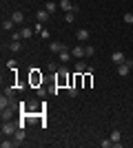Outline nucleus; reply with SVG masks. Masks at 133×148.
Segmentation results:
<instances>
[{"label": "nucleus", "mask_w": 133, "mask_h": 148, "mask_svg": "<svg viewBox=\"0 0 133 148\" xmlns=\"http://www.w3.org/2000/svg\"><path fill=\"white\" fill-rule=\"evenodd\" d=\"M18 128H20L18 124H13V122H9V119H7V122L2 124V137H7V135H13V133H16Z\"/></svg>", "instance_id": "f257e3e1"}, {"label": "nucleus", "mask_w": 133, "mask_h": 148, "mask_svg": "<svg viewBox=\"0 0 133 148\" xmlns=\"http://www.w3.org/2000/svg\"><path fill=\"white\" fill-rule=\"evenodd\" d=\"M131 66H133V60H124L122 64H118V75H129V71H131Z\"/></svg>", "instance_id": "f03ea898"}, {"label": "nucleus", "mask_w": 133, "mask_h": 148, "mask_svg": "<svg viewBox=\"0 0 133 148\" xmlns=\"http://www.w3.org/2000/svg\"><path fill=\"white\" fill-rule=\"evenodd\" d=\"M60 9H62L64 13L67 11H78V5H73L71 0H60Z\"/></svg>", "instance_id": "7ed1b4c3"}, {"label": "nucleus", "mask_w": 133, "mask_h": 148, "mask_svg": "<svg viewBox=\"0 0 133 148\" xmlns=\"http://www.w3.org/2000/svg\"><path fill=\"white\" fill-rule=\"evenodd\" d=\"M58 73H60V75H58V82H56V86H60V84H64V82H67V80H69V73H67V69H58Z\"/></svg>", "instance_id": "20e7f679"}, {"label": "nucleus", "mask_w": 133, "mask_h": 148, "mask_svg": "<svg viewBox=\"0 0 133 148\" xmlns=\"http://www.w3.org/2000/svg\"><path fill=\"white\" fill-rule=\"evenodd\" d=\"M13 142H16V146H20V144L25 142V128H18L13 133Z\"/></svg>", "instance_id": "39448f33"}, {"label": "nucleus", "mask_w": 133, "mask_h": 148, "mask_svg": "<svg viewBox=\"0 0 133 148\" xmlns=\"http://www.w3.org/2000/svg\"><path fill=\"white\" fill-rule=\"evenodd\" d=\"M9 51H11V53H20V51H22V42H20V40H11V42H9Z\"/></svg>", "instance_id": "423d86ee"}, {"label": "nucleus", "mask_w": 133, "mask_h": 148, "mask_svg": "<svg viewBox=\"0 0 133 148\" xmlns=\"http://www.w3.org/2000/svg\"><path fill=\"white\" fill-rule=\"evenodd\" d=\"M58 58H60V62H62V64H67V62H69L73 56H71V51H69V49H62L60 53H58Z\"/></svg>", "instance_id": "0eeeda50"}, {"label": "nucleus", "mask_w": 133, "mask_h": 148, "mask_svg": "<svg viewBox=\"0 0 133 148\" xmlns=\"http://www.w3.org/2000/svg\"><path fill=\"white\" fill-rule=\"evenodd\" d=\"M120 139H122V133H120V130H118V128L111 130V142H113V146H122Z\"/></svg>", "instance_id": "6e6552de"}, {"label": "nucleus", "mask_w": 133, "mask_h": 148, "mask_svg": "<svg viewBox=\"0 0 133 148\" xmlns=\"http://www.w3.org/2000/svg\"><path fill=\"white\" fill-rule=\"evenodd\" d=\"M11 20L16 22V25H22V22H25V13H22V11H13L11 13Z\"/></svg>", "instance_id": "1a4fd4ad"}, {"label": "nucleus", "mask_w": 133, "mask_h": 148, "mask_svg": "<svg viewBox=\"0 0 133 148\" xmlns=\"http://www.w3.org/2000/svg\"><path fill=\"white\" fill-rule=\"evenodd\" d=\"M71 56L76 58V60H80V58H87V53H84V47H76V49L71 51Z\"/></svg>", "instance_id": "9d476101"}, {"label": "nucleus", "mask_w": 133, "mask_h": 148, "mask_svg": "<svg viewBox=\"0 0 133 148\" xmlns=\"http://www.w3.org/2000/svg\"><path fill=\"white\" fill-rule=\"evenodd\" d=\"M13 113H16V108H13V106H7V108H2V122H5V119H11Z\"/></svg>", "instance_id": "9b49d317"}, {"label": "nucleus", "mask_w": 133, "mask_h": 148, "mask_svg": "<svg viewBox=\"0 0 133 148\" xmlns=\"http://www.w3.org/2000/svg\"><path fill=\"white\" fill-rule=\"evenodd\" d=\"M111 60H113L115 64H122V62L127 60V58H124V53H122V51H115L113 56H111Z\"/></svg>", "instance_id": "f8f14e48"}, {"label": "nucleus", "mask_w": 133, "mask_h": 148, "mask_svg": "<svg viewBox=\"0 0 133 148\" xmlns=\"http://www.w3.org/2000/svg\"><path fill=\"white\" fill-rule=\"evenodd\" d=\"M76 38L80 40V42H87V40H89V31H87V29H78Z\"/></svg>", "instance_id": "ddd939ff"}, {"label": "nucleus", "mask_w": 133, "mask_h": 148, "mask_svg": "<svg viewBox=\"0 0 133 148\" xmlns=\"http://www.w3.org/2000/svg\"><path fill=\"white\" fill-rule=\"evenodd\" d=\"M49 16H51V13L47 11V9H40V11H38V22H42V25H44V22L49 20Z\"/></svg>", "instance_id": "4468645a"}, {"label": "nucleus", "mask_w": 133, "mask_h": 148, "mask_svg": "<svg viewBox=\"0 0 133 148\" xmlns=\"http://www.w3.org/2000/svg\"><path fill=\"white\" fill-rule=\"evenodd\" d=\"M49 49L53 51V53H60V51H62V49H67V47H64L62 42H51V44H49Z\"/></svg>", "instance_id": "2eb2a0df"}, {"label": "nucleus", "mask_w": 133, "mask_h": 148, "mask_svg": "<svg viewBox=\"0 0 133 148\" xmlns=\"http://www.w3.org/2000/svg\"><path fill=\"white\" fill-rule=\"evenodd\" d=\"M13 27H16V22H13L11 18H9V20H2V31H13Z\"/></svg>", "instance_id": "dca6fc26"}, {"label": "nucleus", "mask_w": 133, "mask_h": 148, "mask_svg": "<svg viewBox=\"0 0 133 148\" xmlns=\"http://www.w3.org/2000/svg\"><path fill=\"white\" fill-rule=\"evenodd\" d=\"M20 33H22V40H29V38H31L33 33H36V31H33V29H29V27H25V29L20 31Z\"/></svg>", "instance_id": "f3484780"}, {"label": "nucleus", "mask_w": 133, "mask_h": 148, "mask_svg": "<svg viewBox=\"0 0 133 148\" xmlns=\"http://www.w3.org/2000/svg\"><path fill=\"white\" fill-rule=\"evenodd\" d=\"M87 64H84V62H76V73H80V75H82V73H87Z\"/></svg>", "instance_id": "a211bd4d"}, {"label": "nucleus", "mask_w": 133, "mask_h": 148, "mask_svg": "<svg viewBox=\"0 0 133 148\" xmlns=\"http://www.w3.org/2000/svg\"><path fill=\"white\" fill-rule=\"evenodd\" d=\"M44 9H47V11H49V13H53V11H56V9H58V5H56V2H53V0H49V2L44 5Z\"/></svg>", "instance_id": "6ab92c4d"}, {"label": "nucleus", "mask_w": 133, "mask_h": 148, "mask_svg": "<svg viewBox=\"0 0 133 148\" xmlns=\"http://www.w3.org/2000/svg\"><path fill=\"white\" fill-rule=\"evenodd\" d=\"M64 20H67V22H73V20H76V11H67L64 13Z\"/></svg>", "instance_id": "aec40b11"}, {"label": "nucleus", "mask_w": 133, "mask_h": 148, "mask_svg": "<svg viewBox=\"0 0 133 148\" xmlns=\"http://www.w3.org/2000/svg\"><path fill=\"white\" fill-rule=\"evenodd\" d=\"M84 53H87V58H93L95 49H93V47H91V44H87V47H84Z\"/></svg>", "instance_id": "412c9836"}, {"label": "nucleus", "mask_w": 133, "mask_h": 148, "mask_svg": "<svg viewBox=\"0 0 133 148\" xmlns=\"http://www.w3.org/2000/svg\"><path fill=\"white\" fill-rule=\"evenodd\" d=\"M0 146H2V148H11V146H16V142H9V139H5V137H2Z\"/></svg>", "instance_id": "4be33fe9"}, {"label": "nucleus", "mask_w": 133, "mask_h": 148, "mask_svg": "<svg viewBox=\"0 0 133 148\" xmlns=\"http://www.w3.org/2000/svg\"><path fill=\"white\" fill-rule=\"evenodd\" d=\"M100 146H102V148H109V146H113V142H111V137H109V139H102V142H100Z\"/></svg>", "instance_id": "5701e85b"}, {"label": "nucleus", "mask_w": 133, "mask_h": 148, "mask_svg": "<svg viewBox=\"0 0 133 148\" xmlns=\"http://www.w3.org/2000/svg\"><path fill=\"white\" fill-rule=\"evenodd\" d=\"M124 22H127V25H133V13H124Z\"/></svg>", "instance_id": "b1692460"}, {"label": "nucleus", "mask_w": 133, "mask_h": 148, "mask_svg": "<svg viewBox=\"0 0 133 148\" xmlns=\"http://www.w3.org/2000/svg\"><path fill=\"white\" fill-rule=\"evenodd\" d=\"M40 38H42V40H49V38H51V33H49L47 29H42V31H40Z\"/></svg>", "instance_id": "393cba45"}, {"label": "nucleus", "mask_w": 133, "mask_h": 148, "mask_svg": "<svg viewBox=\"0 0 133 148\" xmlns=\"http://www.w3.org/2000/svg\"><path fill=\"white\" fill-rule=\"evenodd\" d=\"M13 91H16L13 86H7V88H5V95H9V97H11V95H13Z\"/></svg>", "instance_id": "a878e982"}, {"label": "nucleus", "mask_w": 133, "mask_h": 148, "mask_svg": "<svg viewBox=\"0 0 133 148\" xmlns=\"http://www.w3.org/2000/svg\"><path fill=\"white\" fill-rule=\"evenodd\" d=\"M69 95H71V97H76V95H78V86H71L69 88Z\"/></svg>", "instance_id": "bb28decb"}]
</instances>
